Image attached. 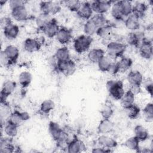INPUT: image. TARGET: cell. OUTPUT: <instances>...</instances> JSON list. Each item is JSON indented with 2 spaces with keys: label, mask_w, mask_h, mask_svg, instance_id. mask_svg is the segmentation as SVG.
<instances>
[{
  "label": "cell",
  "mask_w": 153,
  "mask_h": 153,
  "mask_svg": "<svg viewBox=\"0 0 153 153\" xmlns=\"http://www.w3.org/2000/svg\"><path fill=\"white\" fill-rule=\"evenodd\" d=\"M106 87L109 95L115 100H120L125 93L123 83L121 80H108Z\"/></svg>",
  "instance_id": "1"
},
{
  "label": "cell",
  "mask_w": 153,
  "mask_h": 153,
  "mask_svg": "<svg viewBox=\"0 0 153 153\" xmlns=\"http://www.w3.org/2000/svg\"><path fill=\"white\" fill-rule=\"evenodd\" d=\"M126 50V44L118 41H111L106 45V52L111 59L123 57Z\"/></svg>",
  "instance_id": "2"
},
{
  "label": "cell",
  "mask_w": 153,
  "mask_h": 153,
  "mask_svg": "<svg viewBox=\"0 0 153 153\" xmlns=\"http://www.w3.org/2000/svg\"><path fill=\"white\" fill-rule=\"evenodd\" d=\"M93 42V38L87 35H81L76 37L74 41V47L75 51L79 54L87 51Z\"/></svg>",
  "instance_id": "3"
},
{
  "label": "cell",
  "mask_w": 153,
  "mask_h": 153,
  "mask_svg": "<svg viewBox=\"0 0 153 153\" xmlns=\"http://www.w3.org/2000/svg\"><path fill=\"white\" fill-rule=\"evenodd\" d=\"M42 13L55 15L61 10V3L58 1H41L39 4Z\"/></svg>",
  "instance_id": "4"
},
{
  "label": "cell",
  "mask_w": 153,
  "mask_h": 153,
  "mask_svg": "<svg viewBox=\"0 0 153 153\" xmlns=\"http://www.w3.org/2000/svg\"><path fill=\"white\" fill-rule=\"evenodd\" d=\"M76 64L71 59L68 60L59 62L56 65L55 70L61 72L64 75L68 76L72 75L76 71Z\"/></svg>",
  "instance_id": "5"
},
{
  "label": "cell",
  "mask_w": 153,
  "mask_h": 153,
  "mask_svg": "<svg viewBox=\"0 0 153 153\" xmlns=\"http://www.w3.org/2000/svg\"><path fill=\"white\" fill-rule=\"evenodd\" d=\"M16 87V83L12 80L5 81L2 86L1 91V103L6 104L7 97L14 91Z\"/></svg>",
  "instance_id": "6"
},
{
  "label": "cell",
  "mask_w": 153,
  "mask_h": 153,
  "mask_svg": "<svg viewBox=\"0 0 153 153\" xmlns=\"http://www.w3.org/2000/svg\"><path fill=\"white\" fill-rule=\"evenodd\" d=\"M112 3L114 2L111 1L96 0L93 1L91 3V5L93 12L96 14H103L111 8Z\"/></svg>",
  "instance_id": "7"
},
{
  "label": "cell",
  "mask_w": 153,
  "mask_h": 153,
  "mask_svg": "<svg viewBox=\"0 0 153 153\" xmlns=\"http://www.w3.org/2000/svg\"><path fill=\"white\" fill-rule=\"evenodd\" d=\"M152 48V41L145 38L139 47V54L143 59L149 60L153 56Z\"/></svg>",
  "instance_id": "8"
},
{
  "label": "cell",
  "mask_w": 153,
  "mask_h": 153,
  "mask_svg": "<svg viewBox=\"0 0 153 153\" xmlns=\"http://www.w3.org/2000/svg\"><path fill=\"white\" fill-rule=\"evenodd\" d=\"M85 148L84 143L76 137L69 141L66 146L67 151L69 153H79L84 151Z\"/></svg>",
  "instance_id": "9"
},
{
  "label": "cell",
  "mask_w": 153,
  "mask_h": 153,
  "mask_svg": "<svg viewBox=\"0 0 153 153\" xmlns=\"http://www.w3.org/2000/svg\"><path fill=\"white\" fill-rule=\"evenodd\" d=\"M29 114L26 112H19V111H14L9 115L8 121L13 123L17 126L25 121H27L29 119Z\"/></svg>",
  "instance_id": "10"
},
{
  "label": "cell",
  "mask_w": 153,
  "mask_h": 153,
  "mask_svg": "<svg viewBox=\"0 0 153 153\" xmlns=\"http://www.w3.org/2000/svg\"><path fill=\"white\" fill-rule=\"evenodd\" d=\"M72 37V30L65 27H60L56 36L57 41L63 45L68 44L71 41Z\"/></svg>",
  "instance_id": "11"
},
{
  "label": "cell",
  "mask_w": 153,
  "mask_h": 153,
  "mask_svg": "<svg viewBox=\"0 0 153 153\" xmlns=\"http://www.w3.org/2000/svg\"><path fill=\"white\" fill-rule=\"evenodd\" d=\"M3 51L10 60L11 65L17 62L19 56V50L16 46L13 45H7Z\"/></svg>",
  "instance_id": "12"
},
{
  "label": "cell",
  "mask_w": 153,
  "mask_h": 153,
  "mask_svg": "<svg viewBox=\"0 0 153 153\" xmlns=\"http://www.w3.org/2000/svg\"><path fill=\"white\" fill-rule=\"evenodd\" d=\"M99 145L106 149H113L117 146V142L114 138L106 134H101L97 138Z\"/></svg>",
  "instance_id": "13"
},
{
  "label": "cell",
  "mask_w": 153,
  "mask_h": 153,
  "mask_svg": "<svg viewBox=\"0 0 153 153\" xmlns=\"http://www.w3.org/2000/svg\"><path fill=\"white\" fill-rule=\"evenodd\" d=\"M59 28L57 20L55 19H52V20L43 28L42 31L47 37L53 38L56 37Z\"/></svg>",
  "instance_id": "14"
},
{
  "label": "cell",
  "mask_w": 153,
  "mask_h": 153,
  "mask_svg": "<svg viewBox=\"0 0 153 153\" xmlns=\"http://www.w3.org/2000/svg\"><path fill=\"white\" fill-rule=\"evenodd\" d=\"M41 47V42L35 38H28L23 42V48L28 53H34L40 50Z\"/></svg>",
  "instance_id": "15"
},
{
  "label": "cell",
  "mask_w": 153,
  "mask_h": 153,
  "mask_svg": "<svg viewBox=\"0 0 153 153\" xmlns=\"http://www.w3.org/2000/svg\"><path fill=\"white\" fill-rule=\"evenodd\" d=\"M144 38L143 33L141 32H131L127 35L126 41L129 45L135 47H139Z\"/></svg>",
  "instance_id": "16"
},
{
  "label": "cell",
  "mask_w": 153,
  "mask_h": 153,
  "mask_svg": "<svg viewBox=\"0 0 153 153\" xmlns=\"http://www.w3.org/2000/svg\"><path fill=\"white\" fill-rule=\"evenodd\" d=\"M93 13L91 3L86 1L82 2L81 6L76 12V14L80 18L88 20L92 17Z\"/></svg>",
  "instance_id": "17"
},
{
  "label": "cell",
  "mask_w": 153,
  "mask_h": 153,
  "mask_svg": "<svg viewBox=\"0 0 153 153\" xmlns=\"http://www.w3.org/2000/svg\"><path fill=\"white\" fill-rule=\"evenodd\" d=\"M3 30L5 36L9 39L16 38L20 32L19 26L13 24L12 22L4 26Z\"/></svg>",
  "instance_id": "18"
},
{
  "label": "cell",
  "mask_w": 153,
  "mask_h": 153,
  "mask_svg": "<svg viewBox=\"0 0 153 153\" xmlns=\"http://www.w3.org/2000/svg\"><path fill=\"white\" fill-rule=\"evenodd\" d=\"M12 17L16 21L23 22L28 19V13L25 6H22L11 11Z\"/></svg>",
  "instance_id": "19"
},
{
  "label": "cell",
  "mask_w": 153,
  "mask_h": 153,
  "mask_svg": "<svg viewBox=\"0 0 153 153\" xmlns=\"http://www.w3.org/2000/svg\"><path fill=\"white\" fill-rule=\"evenodd\" d=\"M114 123L110 119L103 118L97 126L98 133L101 134H106L112 132L114 130Z\"/></svg>",
  "instance_id": "20"
},
{
  "label": "cell",
  "mask_w": 153,
  "mask_h": 153,
  "mask_svg": "<svg viewBox=\"0 0 153 153\" xmlns=\"http://www.w3.org/2000/svg\"><path fill=\"white\" fill-rule=\"evenodd\" d=\"M127 79L130 85H141L143 79L142 74L138 71H131L128 72Z\"/></svg>",
  "instance_id": "21"
},
{
  "label": "cell",
  "mask_w": 153,
  "mask_h": 153,
  "mask_svg": "<svg viewBox=\"0 0 153 153\" xmlns=\"http://www.w3.org/2000/svg\"><path fill=\"white\" fill-rule=\"evenodd\" d=\"M148 5L144 2H136L134 5H133L132 14L135 15L139 19L143 18L147 11Z\"/></svg>",
  "instance_id": "22"
},
{
  "label": "cell",
  "mask_w": 153,
  "mask_h": 153,
  "mask_svg": "<svg viewBox=\"0 0 153 153\" xmlns=\"http://www.w3.org/2000/svg\"><path fill=\"white\" fill-rule=\"evenodd\" d=\"M59 124L54 121H50L48 124V131L52 139L56 142L63 131Z\"/></svg>",
  "instance_id": "23"
},
{
  "label": "cell",
  "mask_w": 153,
  "mask_h": 153,
  "mask_svg": "<svg viewBox=\"0 0 153 153\" xmlns=\"http://www.w3.org/2000/svg\"><path fill=\"white\" fill-rule=\"evenodd\" d=\"M126 27L131 30H137L140 27L139 19L133 14H130L125 20Z\"/></svg>",
  "instance_id": "24"
},
{
  "label": "cell",
  "mask_w": 153,
  "mask_h": 153,
  "mask_svg": "<svg viewBox=\"0 0 153 153\" xmlns=\"http://www.w3.org/2000/svg\"><path fill=\"white\" fill-rule=\"evenodd\" d=\"M105 56V51L102 48H93L88 53V59L93 63H97Z\"/></svg>",
  "instance_id": "25"
},
{
  "label": "cell",
  "mask_w": 153,
  "mask_h": 153,
  "mask_svg": "<svg viewBox=\"0 0 153 153\" xmlns=\"http://www.w3.org/2000/svg\"><path fill=\"white\" fill-rule=\"evenodd\" d=\"M134 136L136 137L140 142L145 141L149 138V132L147 129L141 126L137 125L134 128Z\"/></svg>",
  "instance_id": "26"
},
{
  "label": "cell",
  "mask_w": 153,
  "mask_h": 153,
  "mask_svg": "<svg viewBox=\"0 0 153 153\" xmlns=\"http://www.w3.org/2000/svg\"><path fill=\"white\" fill-rule=\"evenodd\" d=\"M134 99L135 96L132 93L130 90H128L126 92L124 93L120 100L121 106L123 108H125L134 103Z\"/></svg>",
  "instance_id": "27"
},
{
  "label": "cell",
  "mask_w": 153,
  "mask_h": 153,
  "mask_svg": "<svg viewBox=\"0 0 153 153\" xmlns=\"http://www.w3.org/2000/svg\"><path fill=\"white\" fill-rule=\"evenodd\" d=\"M54 56L59 62H63L71 59L70 51L66 47L59 48L56 50Z\"/></svg>",
  "instance_id": "28"
},
{
  "label": "cell",
  "mask_w": 153,
  "mask_h": 153,
  "mask_svg": "<svg viewBox=\"0 0 153 153\" xmlns=\"http://www.w3.org/2000/svg\"><path fill=\"white\" fill-rule=\"evenodd\" d=\"M18 80L19 84L22 87L26 88L32 82V74L28 71H23L19 74Z\"/></svg>",
  "instance_id": "29"
},
{
  "label": "cell",
  "mask_w": 153,
  "mask_h": 153,
  "mask_svg": "<svg viewBox=\"0 0 153 153\" xmlns=\"http://www.w3.org/2000/svg\"><path fill=\"white\" fill-rule=\"evenodd\" d=\"M51 15L42 13H41L36 18V25L40 30H42L43 28L52 20Z\"/></svg>",
  "instance_id": "30"
},
{
  "label": "cell",
  "mask_w": 153,
  "mask_h": 153,
  "mask_svg": "<svg viewBox=\"0 0 153 153\" xmlns=\"http://www.w3.org/2000/svg\"><path fill=\"white\" fill-rule=\"evenodd\" d=\"M124 109L125 110V112L128 118L131 120L137 118L140 112V108L134 103L124 108Z\"/></svg>",
  "instance_id": "31"
},
{
  "label": "cell",
  "mask_w": 153,
  "mask_h": 153,
  "mask_svg": "<svg viewBox=\"0 0 153 153\" xmlns=\"http://www.w3.org/2000/svg\"><path fill=\"white\" fill-rule=\"evenodd\" d=\"M119 72H124L127 71L132 66L133 60L127 57H121V59L117 62Z\"/></svg>",
  "instance_id": "32"
},
{
  "label": "cell",
  "mask_w": 153,
  "mask_h": 153,
  "mask_svg": "<svg viewBox=\"0 0 153 153\" xmlns=\"http://www.w3.org/2000/svg\"><path fill=\"white\" fill-rule=\"evenodd\" d=\"M97 29V26L91 19L87 20L84 25V32L85 33V35H87L88 36H91L92 35H93L94 33H96Z\"/></svg>",
  "instance_id": "33"
},
{
  "label": "cell",
  "mask_w": 153,
  "mask_h": 153,
  "mask_svg": "<svg viewBox=\"0 0 153 153\" xmlns=\"http://www.w3.org/2000/svg\"><path fill=\"white\" fill-rule=\"evenodd\" d=\"M18 126L7 121L4 126V133L8 137H14L18 133Z\"/></svg>",
  "instance_id": "34"
},
{
  "label": "cell",
  "mask_w": 153,
  "mask_h": 153,
  "mask_svg": "<svg viewBox=\"0 0 153 153\" xmlns=\"http://www.w3.org/2000/svg\"><path fill=\"white\" fill-rule=\"evenodd\" d=\"M111 15L116 20L120 21L124 19V17L122 14L119 1L114 2L112 4L111 8Z\"/></svg>",
  "instance_id": "35"
},
{
  "label": "cell",
  "mask_w": 153,
  "mask_h": 153,
  "mask_svg": "<svg viewBox=\"0 0 153 153\" xmlns=\"http://www.w3.org/2000/svg\"><path fill=\"white\" fill-rule=\"evenodd\" d=\"M111 59L108 56H104L97 63L99 69L102 72H108L112 64Z\"/></svg>",
  "instance_id": "36"
},
{
  "label": "cell",
  "mask_w": 153,
  "mask_h": 153,
  "mask_svg": "<svg viewBox=\"0 0 153 153\" xmlns=\"http://www.w3.org/2000/svg\"><path fill=\"white\" fill-rule=\"evenodd\" d=\"M91 19L94 22L98 28L111 24L109 20H108L103 14H96L92 16Z\"/></svg>",
  "instance_id": "37"
},
{
  "label": "cell",
  "mask_w": 153,
  "mask_h": 153,
  "mask_svg": "<svg viewBox=\"0 0 153 153\" xmlns=\"http://www.w3.org/2000/svg\"><path fill=\"white\" fill-rule=\"evenodd\" d=\"M139 142L140 141L138 140V139L134 136L128 138L126 140L124 145L128 149L138 152L140 149Z\"/></svg>",
  "instance_id": "38"
},
{
  "label": "cell",
  "mask_w": 153,
  "mask_h": 153,
  "mask_svg": "<svg viewBox=\"0 0 153 153\" xmlns=\"http://www.w3.org/2000/svg\"><path fill=\"white\" fill-rule=\"evenodd\" d=\"M119 2L122 14L124 17H127L132 13L133 5L131 4V2L127 0L120 1Z\"/></svg>",
  "instance_id": "39"
},
{
  "label": "cell",
  "mask_w": 153,
  "mask_h": 153,
  "mask_svg": "<svg viewBox=\"0 0 153 153\" xmlns=\"http://www.w3.org/2000/svg\"><path fill=\"white\" fill-rule=\"evenodd\" d=\"M55 106L54 102L51 99L44 100L40 105V112L44 114H48Z\"/></svg>",
  "instance_id": "40"
},
{
  "label": "cell",
  "mask_w": 153,
  "mask_h": 153,
  "mask_svg": "<svg viewBox=\"0 0 153 153\" xmlns=\"http://www.w3.org/2000/svg\"><path fill=\"white\" fill-rule=\"evenodd\" d=\"M64 4L65 6L72 12H77L81 6L82 2L78 0H69L61 2Z\"/></svg>",
  "instance_id": "41"
},
{
  "label": "cell",
  "mask_w": 153,
  "mask_h": 153,
  "mask_svg": "<svg viewBox=\"0 0 153 153\" xmlns=\"http://www.w3.org/2000/svg\"><path fill=\"white\" fill-rule=\"evenodd\" d=\"M143 114L146 122H152L153 120V104L147 103L143 109Z\"/></svg>",
  "instance_id": "42"
},
{
  "label": "cell",
  "mask_w": 153,
  "mask_h": 153,
  "mask_svg": "<svg viewBox=\"0 0 153 153\" xmlns=\"http://www.w3.org/2000/svg\"><path fill=\"white\" fill-rule=\"evenodd\" d=\"M112 28V24H110L106 26H104L100 27H99L96 31V34L102 38H105L107 36H108L111 31Z\"/></svg>",
  "instance_id": "43"
},
{
  "label": "cell",
  "mask_w": 153,
  "mask_h": 153,
  "mask_svg": "<svg viewBox=\"0 0 153 153\" xmlns=\"http://www.w3.org/2000/svg\"><path fill=\"white\" fill-rule=\"evenodd\" d=\"M114 110L109 105H103L100 111V114L102 118L105 119H110V118L112 116Z\"/></svg>",
  "instance_id": "44"
},
{
  "label": "cell",
  "mask_w": 153,
  "mask_h": 153,
  "mask_svg": "<svg viewBox=\"0 0 153 153\" xmlns=\"http://www.w3.org/2000/svg\"><path fill=\"white\" fill-rule=\"evenodd\" d=\"M26 2L27 1L23 0H11L9 1V7L12 10L22 6H25Z\"/></svg>",
  "instance_id": "45"
},
{
  "label": "cell",
  "mask_w": 153,
  "mask_h": 153,
  "mask_svg": "<svg viewBox=\"0 0 153 153\" xmlns=\"http://www.w3.org/2000/svg\"><path fill=\"white\" fill-rule=\"evenodd\" d=\"M143 83H144V87H145L146 90L150 94V96H152V90H153V83H152V79H147Z\"/></svg>",
  "instance_id": "46"
},
{
  "label": "cell",
  "mask_w": 153,
  "mask_h": 153,
  "mask_svg": "<svg viewBox=\"0 0 153 153\" xmlns=\"http://www.w3.org/2000/svg\"><path fill=\"white\" fill-rule=\"evenodd\" d=\"M0 61H1V63L2 66H11V63L10 62V60H8V57L6 56V55L5 54L4 51H1V54H0Z\"/></svg>",
  "instance_id": "47"
},
{
  "label": "cell",
  "mask_w": 153,
  "mask_h": 153,
  "mask_svg": "<svg viewBox=\"0 0 153 153\" xmlns=\"http://www.w3.org/2000/svg\"><path fill=\"white\" fill-rule=\"evenodd\" d=\"M108 72H109V74H111L112 75H116L117 74L120 72L117 62V63H114V62L112 63Z\"/></svg>",
  "instance_id": "48"
},
{
  "label": "cell",
  "mask_w": 153,
  "mask_h": 153,
  "mask_svg": "<svg viewBox=\"0 0 153 153\" xmlns=\"http://www.w3.org/2000/svg\"><path fill=\"white\" fill-rule=\"evenodd\" d=\"M130 88H129V90H130L132 93L136 96L137 94H138L139 93H140L141 91V88H140V85H130Z\"/></svg>",
  "instance_id": "49"
},
{
  "label": "cell",
  "mask_w": 153,
  "mask_h": 153,
  "mask_svg": "<svg viewBox=\"0 0 153 153\" xmlns=\"http://www.w3.org/2000/svg\"><path fill=\"white\" fill-rule=\"evenodd\" d=\"M91 152L93 153H104V152H112V151L111 149H106V148H104L100 146L99 148H93Z\"/></svg>",
  "instance_id": "50"
},
{
  "label": "cell",
  "mask_w": 153,
  "mask_h": 153,
  "mask_svg": "<svg viewBox=\"0 0 153 153\" xmlns=\"http://www.w3.org/2000/svg\"><path fill=\"white\" fill-rule=\"evenodd\" d=\"M7 2L6 1H4V0H1L0 1V5H1V7H2L4 5H5V4Z\"/></svg>",
  "instance_id": "51"
}]
</instances>
